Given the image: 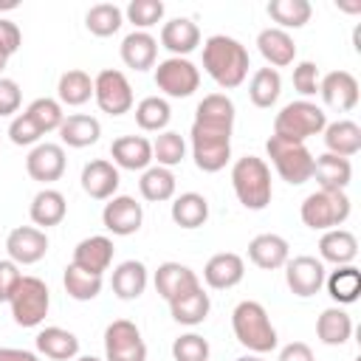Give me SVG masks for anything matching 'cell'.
<instances>
[{"mask_svg":"<svg viewBox=\"0 0 361 361\" xmlns=\"http://www.w3.org/2000/svg\"><path fill=\"white\" fill-rule=\"evenodd\" d=\"M102 223H104V228H107L110 234H116V237H130V234H135V231L141 228V223H144V209H141V203H138L135 197H130V195H116V197H110V200L104 203V209H102Z\"/></svg>","mask_w":361,"mask_h":361,"instance_id":"13","label":"cell"},{"mask_svg":"<svg viewBox=\"0 0 361 361\" xmlns=\"http://www.w3.org/2000/svg\"><path fill=\"white\" fill-rule=\"evenodd\" d=\"M20 42H23V34H20L17 23L0 17V51H3L6 56H11V54L20 51Z\"/></svg>","mask_w":361,"mask_h":361,"instance_id":"52","label":"cell"},{"mask_svg":"<svg viewBox=\"0 0 361 361\" xmlns=\"http://www.w3.org/2000/svg\"><path fill=\"white\" fill-rule=\"evenodd\" d=\"M322 133H324V147L333 155L350 158V155H355L361 149V127L355 121H350V118L330 121Z\"/></svg>","mask_w":361,"mask_h":361,"instance_id":"34","label":"cell"},{"mask_svg":"<svg viewBox=\"0 0 361 361\" xmlns=\"http://www.w3.org/2000/svg\"><path fill=\"white\" fill-rule=\"evenodd\" d=\"M56 102L59 104H68V107H79L85 102L93 99V79L90 73H85L82 68H71L59 76L56 82Z\"/></svg>","mask_w":361,"mask_h":361,"instance_id":"35","label":"cell"},{"mask_svg":"<svg viewBox=\"0 0 361 361\" xmlns=\"http://www.w3.org/2000/svg\"><path fill=\"white\" fill-rule=\"evenodd\" d=\"M209 310H212V299L203 290V285H197V288H192V290H186V293H180L178 299L169 302L172 319L178 324H186V327H195V324L206 322Z\"/></svg>","mask_w":361,"mask_h":361,"instance_id":"30","label":"cell"},{"mask_svg":"<svg viewBox=\"0 0 361 361\" xmlns=\"http://www.w3.org/2000/svg\"><path fill=\"white\" fill-rule=\"evenodd\" d=\"M350 197L347 192H327V189H319V192H310L302 206H299V217L307 228L313 231H330V228H338L347 217H350Z\"/></svg>","mask_w":361,"mask_h":361,"instance_id":"7","label":"cell"},{"mask_svg":"<svg viewBox=\"0 0 361 361\" xmlns=\"http://www.w3.org/2000/svg\"><path fill=\"white\" fill-rule=\"evenodd\" d=\"M0 8H17V0H6V3H0Z\"/></svg>","mask_w":361,"mask_h":361,"instance_id":"57","label":"cell"},{"mask_svg":"<svg viewBox=\"0 0 361 361\" xmlns=\"http://www.w3.org/2000/svg\"><path fill=\"white\" fill-rule=\"evenodd\" d=\"M79 180H82L85 195H90L93 200H110V197H116V189L121 183L118 166L113 161H107V158H96V161L85 164Z\"/></svg>","mask_w":361,"mask_h":361,"instance_id":"17","label":"cell"},{"mask_svg":"<svg viewBox=\"0 0 361 361\" xmlns=\"http://www.w3.org/2000/svg\"><path fill=\"white\" fill-rule=\"evenodd\" d=\"M324 127H327V113L316 102H307V99L288 102L274 118V135L302 141V144L310 135H319Z\"/></svg>","mask_w":361,"mask_h":361,"instance_id":"6","label":"cell"},{"mask_svg":"<svg viewBox=\"0 0 361 361\" xmlns=\"http://www.w3.org/2000/svg\"><path fill=\"white\" fill-rule=\"evenodd\" d=\"M257 48H259V54H262V59L268 62V68H288V65H293V59H296V42H293V37L288 34V31H282V28H262L259 34H257Z\"/></svg>","mask_w":361,"mask_h":361,"instance_id":"20","label":"cell"},{"mask_svg":"<svg viewBox=\"0 0 361 361\" xmlns=\"http://www.w3.org/2000/svg\"><path fill=\"white\" fill-rule=\"evenodd\" d=\"M172 118V107L164 96H147L135 104V124L147 133H164Z\"/></svg>","mask_w":361,"mask_h":361,"instance_id":"40","label":"cell"},{"mask_svg":"<svg viewBox=\"0 0 361 361\" xmlns=\"http://www.w3.org/2000/svg\"><path fill=\"white\" fill-rule=\"evenodd\" d=\"M121 62L133 71H147V68H155V59H158V39L149 34V31H130L124 39H121Z\"/></svg>","mask_w":361,"mask_h":361,"instance_id":"24","label":"cell"},{"mask_svg":"<svg viewBox=\"0 0 361 361\" xmlns=\"http://www.w3.org/2000/svg\"><path fill=\"white\" fill-rule=\"evenodd\" d=\"M175 361H209V341L197 333H183L172 341Z\"/></svg>","mask_w":361,"mask_h":361,"instance_id":"47","label":"cell"},{"mask_svg":"<svg viewBox=\"0 0 361 361\" xmlns=\"http://www.w3.org/2000/svg\"><path fill=\"white\" fill-rule=\"evenodd\" d=\"M62 285H65V293L76 302H90L102 293V276L99 274H90V271H82L79 265H68L65 274H62Z\"/></svg>","mask_w":361,"mask_h":361,"instance_id":"41","label":"cell"},{"mask_svg":"<svg viewBox=\"0 0 361 361\" xmlns=\"http://www.w3.org/2000/svg\"><path fill=\"white\" fill-rule=\"evenodd\" d=\"M73 361H102V358H96V355H76Z\"/></svg>","mask_w":361,"mask_h":361,"instance_id":"56","label":"cell"},{"mask_svg":"<svg viewBox=\"0 0 361 361\" xmlns=\"http://www.w3.org/2000/svg\"><path fill=\"white\" fill-rule=\"evenodd\" d=\"M243 276H245V262L234 251H220V254L209 257V262L203 265V279L214 290H228V288L240 285Z\"/></svg>","mask_w":361,"mask_h":361,"instance_id":"18","label":"cell"},{"mask_svg":"<svg viewBox=\"0 0 361 361\" xmlns=\"http://www.w3.org/2000/svg\"><path fill=\"white\" fill-rule=\"evenodd\" d=\"M203 68L214 79L217 87L234 90L245 82L248 68H251V56L240 39L226 37V34H212L203 42Z\"/></svg>","mask_w":361,"mask_h":361,"instance_id":"2","label":"cell"},{"mask_svg":"<svg viewBox=\"0 0 361 361\" xmlns=\"http://www.w3.org/2000/svg\"><path fill=\"white\" fill-rule=\"evenodd\" d=\"M169 214L180 228H200L209 220V200L197 192H183L172 200Z\"/></svg>","mask_w":361,"mask_h":361,"instance_id":"36","label":"cell"},{"mask_svg":"<svg viewBox=\"0 0 361 361\" xmlns=\"http://www.w3.org/2000/svg\"><path fill=\"white\" fill-rule=\"evenodd\" d=\"M231 330L237 341L254 355H265L279 344V336H276V327L271 324L268 310L254 299H243L231 310Z\"/></svg>","mask_w":361,"mask_h":361,"instance_id":"3","label":"cell"},{"mask_svg":"<svg viewBox=\"0 0 361 361\" xmlns=\"http://www.w3.org/2000/svg\"><path fill=\"white\" fill-rule=\"evenodd\" d=\"M313 14V6L307 0H271L268 3V17L279 23L276 28H302Z\"/></svg>","mask_w":361,"mask_h":361,"instance_id":"42","label":"cell"},{"mask_svg":"<svg viewBox=\"0 0 361 361\" xmlns=\"http://www.w3.org/2000/svg\"><path fill=\"white\" fill-rule=\"evenodd\" d=\"M0 361H39L37 353L20 347H0Z\"/></svg>","mask_w":361,"mask_h":361,"instance_id":"54","label":"cell"},{"mask_svg":"<svg viewBox=\"0 0 361 361\" xmlns=\"http://www.w3.org/2000/svg\"><path fill=\"white\" fill-rule=\"evenodd\" d=\"M319 254H322V262L353 265V259L358 257V240L347 228H330L319 240Z\"/></svg>","mask_w":361,"mask_h":361,"instance_id":"32","label":"cell"},{"mask_svg":"<svg viewBox=\"0 0 361 361\" xmlns=\"http://www.w3.org/2000/svg\"><path fill=\"white\" fill-rule=\"evenodd\" d=\"M124 17L135 25V31H147L164 20V3L161 0H133L124 8Z\"/></svg>","mask_w":361,"mask_h":361,"instance_id":"46","label":"cell"},{"mask_svg":"<svg viewBox=\"0 0 361 361\" xmlns=\"http://www.w3.org/2000/svg\"><path fill=\"white\" fill-rule=\"evenodd\" d=\"M37 127H39V133L45 135V133H54V130H59V124H62V118H65V113H62V104L56 102V99H48V96H39V99H34L25 110H23Z\"/></svg>","mask_w":361,"mask_h":361,"instance_id":"45","label":"cell"},{"mask_svg":"<svg viewBox=\"0 0 361 361\" xmlns=\"http://www.w3.org/2000/svg\"><path fill=\"white\" fill-rule=\"evenodd\" d=\"M319 65L316 62H310V59H305V62H299L296 68H293V87L307 99V96H316L319 93Z\"/></svg>","mask_w":361,"mask_h":361,"instance_id":"49","label":"cell"},{"mask_svg":"<svg viewBox=\"0 0 361 361\" xmlns=\"http://www.w3.org/2000/svg\"><path fill=\"white\" fill-rule=\"evenodd\" d=\"M155 87L169 99H186L200 87V71L186 56H169L155 68Z\"/></svg>","mask_w":361,"mask_h":361,"instance_id":"9","label":"cell"},{"mask_svg":"<svg viewBox=\"0 0 361 361\" xmlns=\"http://www.w3.org/2000/svg\"><path fill=\"white\" fill-rule=\"evenodd\" d=\"M20 102H23V93H20V85L14 79H3L0 76V116H11L20 110Z\"/></svg>","mask_w":361,"mask_h":361,"instance_id":"50","label":"cell"},{"mask_svg":"<svg viewBox=\"0 0 361 361\" xmlns=\"http://www.w3.org/2000/svg\"><path fill=\"white\" fill-rule=\"evenodd\" d=\"M197 285H200V279L189 265H180V262L169 259V262H161L158 271H155V290L166 302L178 299L180 293H186V290H192Z\"/></svg>","mask_w":361,"mask_h":361,"instance_id":"22","label":"cell"},{"mask_svg":"<svg viewBox=\"0 0 361 361\" xmlns=\"http://www.w3.org/2000/svg\"><path fill=\"white\" fill-rule=\"evenodd\" d=\"M265 152L276 169V175L290 183V186H299L305 180L313 178V155L310 149L302 144V141H290V138H282V135H271L265 141Z\"/></svg>","mask_w":361,"mask_h":361,"instance_id":"5","label":"cell"},{"mask_svg":"<svg viewBox=\"0 0 361 361\" xmlns=\"http://www.w3.org/2000/svg\"><path fill=\"white\" fill-rule=\"evenodd\" d=\"M234 102L226 93H209L195 110L192 121V158L203 172H220L231 158Z\"/></svg>","mask_w":361,"mask_h":361,"instance_id":"1","label":"cell"},{"mask_svg":"<svg viewBox=\"0 0 361 361\" xmlns=\"http://www.w3.org/2000/svg\"><path fill=\"white\" fill-rule=\"evenodd\" d=\"M20 265L11 259H0V302H8L17 282H20Z\"/></svg>","mask_w":361,"mask_h":361,"instance_id":"51","label":"cell"},{"mask_svg":"<svg viewBox=\"0 0 361 361\" xmlns=\"http://www.w3.org/2000/svg\"><path fill=\"white\" fill-rule=\"evenodd\" d=\"M8 305L20 327H39L51 307V290L39 276H20Z\"/></svg>","mask_w":361,"mask_h":361,"instance_id":"8","label":"cell"},{"mask_svg":"<svg viewBox=\"0 0 361 361\" xmlns=\"http://www.w3.org/2000/svg\"><path fill=\"white\" fill-rule=\"evenodd\" d=\"M6 251H8V259L11 262H17V265H34V262H39L45 257L48 237L37 226H17L6 237Z\"/></svg>","mask_w":361,"mask_h":361,"instance_id":"14","label":"cell"},{"mask_svg":"<svg viewBox=\"0 0 361 361\" xmlns=\"http://www.w3.org/2000/svg\"><path fill=\"white\" fill-rule=\"evenodd\" d=\"M6 62H8V56L0 51V73H3V68H6Z\"/></svg>","mask_w":361,"mask_h":361,"instance_id":"58","label":"cell"},{"mask_svg":"<svg viewBox=\"0 0 361 361\" xmlns=\"http://www.w3.org/2000/svg\"><path fill=\"white\" fill-rule=\"evenodd\" d=\"M248 259L262 271H276L290 259V245L279 234H257L248 243Z\"/></svg>","mask_w":361,"mask_h":361,"instance_id":"23","label":"cell"},{"mask_svg":"<svg viewBox=\"0 0 361 361\" xmlns=\"http://www.w3.org/2000/svg\"><path fill=\"white\" fill-rule=\"evenodd\" d=\"M37 353L51 361H73L79 355V338L65 327H42L37 333Z\"/></svg>","mask_w":361,"mask_h":361,"instance_id":"31","label":"cell"},{"mask_svg":"<svg viewBox=\"0 0 361 361\" xmlns=\"http://www.w3.org/2000/svg\"><path fill=\"white\" fill-rule=\"evenodd\" d=\"M313 178L319 180V189L344 192L350 186V180H353V164H350V158L324 152V155H319L313 161Z\"/></svg>","mask_w":361,"mask_h":361,"instance_id":"26","label":"cell"},{"mask_svg":"<svg viewBox=\"0 0 361 361\" xmlns=\"http://www.w3.org/2000/svg\"><path fill=\"white\" fill-rule=\"evenodd\" d=\"M110 155L116 166L144 172L152 164V141H147L144 135H118L110 144Z\"/></svg>","mask_w":361,"mask_h":361,"instance_id":"21","label":"cell"},{"mask_svg":"<svg viewBox=\"0 0 361 361\" xmlns=\"http://www.w3.org/2000/svg\"><path fill=\"white\" fill-rule=\"evenodd\" d=\"M282 268H285V282H288L293 296L307 299V296H316L324 288V276H327L324 262L310 257V254H299V257L288 259Z\"/></svg>","mask_w":361,"mask_h":361,"instance_id":"12","label":"cell"},{"mask_svg":"<svg viewBox=\"0 0 361 361\" xmlns=\"http://www.w3.org/2000/svg\"><path fill=\"white\" fill-rule=\"evenodd\" d=\"M104 361H147V344L135 322L116 319L104 327Z\"/></svg>","mask_w":361,"mask_h":361,"instance_id":"11","label":"cell"},{"mask_svg":"<svg viewBox=\"0 0 361 361\" xmlns=\"http://www.w3.org/2000/svg\"><path fill=\"white\" fill-rule=\"evenodd\" d=\"M231 186L237 200L251 209V212H262L271 197H274V183H271V169L262 158L257 155H243L234 161L231 166Z\"/></svg>","mask_w":361,"mask_h":361,"instance_id":"4","label":"cell"},{"mask_svg":"<svg viewBox=\"0 0 361 361\" xmlns=\"http://www.w3.org/2000/svg\"><path fill=\"white\" fill-rule=\"evenodd\" d=\"M56 133H59V138H62L65 147L82 149V147H90V144L99 141L102 124H99V118H93L87 113H71V116L62 118V124H59Z\"/></svg>","mask_w":361,"mask_h":361,"instance_id":"28","label":"cell"},{"mask_svg":"<svg viewBox=\"0 0 361 361\" xmlns=\"http://www.w3.org/2000/svg\"><path fill=\"white\" fill-rule=\"evenodd\" d=\"M186 158V141L180 133L175 130H164L158 133V138L152 141V161H158V166H178Z\"/></svg>","mask_w":361,"mask_h":361,"instance_id":"44","label":"cell"},{"mask_svg":"<svg viewBox=\"0 0 361 361\" xmlns=\"http://www.w3.org/2000/svg\"><path fill=\"white\" fill-rule=\"evenodd\" d=\"M65 166H68V161H65L62 144H51V141L31 147V152L25 158V172L31 175V180H39V183L59 180L65 175Z\"/></svg>","mask_w":361,"mask_h":361,"instance_id":"15","label":"cell"},{"mask_svg":"<svg viewBox=\"0 0 361 361\" xmlns=\"http://www.w3.org/2000/svg\"><path fill=\"white\" fill-rule=\"evenodd\" d=\"M276 361H316V358H313V350L305 341H290V344H285L279 350Z\"/></svg>","mask_w":361,"mask_h":361,"instance_id":"53","label":"cell"},{"mask_svg":"<svg viewBox=\"0 0 361 361\" xmlns=\"http://www.w3.org/2000/svg\"><path fill=\"white\" fill-rule=\"evenodd\" d=\"M138 189H141V197L149 200V203H164L175 195V175L172 169L166 166H147L141 172V180H138Z\"/></svg>","mask_w":361,"mask_h":361,"instance_id":"38","label":"cell"},{"mask_svg":"<svg viewBox=\"0 0 361 361\" xmlns=\"http://www.w3.org/2000/svg\"><path fill=\"white\" fill-rule=\"evenodd\" d=\"M282 93V76L279 71L274 68H257L251 82H248V99L257 104V107H274L276 99Z\"/></svg>","mask_w":361,"mask_h":361,"instance_id":"39","label":"cell"},{"mask_svg":"<svg viewBox=\"0 0 361 361\" xmlns=\"http://www.w3.org/2000/svg\"><path fill=\"white\" fill-rule=\"evenodd\" d=\"M147 282H149V274H147V265L141 259H124L113 268V293L124 302H133L138 299L144 290H147Z\"/></svg>","mask_w":361,"mask_h":361,"instance_id":"27","label":"cell"},{"mask_svg":"<svg viewBox=\"0 0 361 361\" xmlns=\"http://www.w3.org/2000/svg\"><path fill=\"white\" fill-rule=\"evenodd\" d=\"M8 138H11V144H17V147H37L39 138H42V133H39V127H37L25 113H17V116L11 118V124H8Z\"/></svg>","mask_w":361,"mask_h":361,"instance_id":"48","label":"cell"},{"mask_svg":"<svg viewBox=\"0 0 361 361\" xmlns=\"http://www.w3.org/2000/svg\"><path fill=\"white\" fill-rule=\"evenodd\" d=\"M113 240L104 237V234H93V237H85L76 243L73 248V265H79L82 271H90V274H104L113 262Z\"/></svg>","mask_w":361,"mask_h":361,"instance_id":"19","label":"cell"},{"mask_svg":"<svg viewBox=\"0 0 361 361\" xmlns=\"http://www.w3.org/2000/svg\"><path fill=\"white\" fill-rule=\"evenodd\" d=\"M316 336L327 347H341L353 336V319L341 307H324L316 319Z\"/></svg>","mask_w":361,"mask_h":361,"instance_id":"33","label":"cell"},{"mask_svg":"<svg viewBox=\"0 0 361 361\" xmlns=\"http://www.w3.org/2000/svg\"><path fill=\"white\" fill-rule=\"evenodd\" d=\"M324 288L333 302L353 305L361 293V271L355 265H336V271H330V276H324Z\"/></svg>","mask_w":361,"mask_h":361,"instance_id":"37","label":"cell"},{"mask_svg":"<svg viewBox=\"0 0 361 361\" xmlns=\"http://www.w3.org/2000/svg\"><path fill=\"white\" fill-rule=\"evenodd\" d=\"M93 99L102 113L107 116H124L133 110V87L127 76L116 68H104L93 79Z\"/></svg>","mask_w":361,"mask_h":361,"instance_id":"10","label":"cell"},{"mask_svg":"<svg viewBox=\"0 0 361 361\" xmlns=\"http://www.w3.org/2000/svg\"><path fill=\"white\" fill-rule=\"evenodd\" d=\"M319 93L330 110L347 113L358 104V79L350 71H330L319 79Z\"/></svg>","mask_w":361,"mask_h":361,"instance_id":"16","label":"cell"},{"mask_svg":"<svg viewBox=\"0 0 361 361\" xmlns=\"http://www.w3.org/2000/svg\"><path fill=\"white\" fill-rule=\"evenodd\" d=\"M124 23V11L116 3H96L85 14V25L93 37H113Z\"/></svg>","mask_w":361,"mask_h":361,"instance_id":"43","label":"cell"},{"mask_svg":"<svg viewBox=\"0 0 361 361\" xmlns=\"http://www.w3.org/2000/svg\"><path fill=\"white\" fill-rule=\"evenodd\" d=\"M161 45L172 56H186L200 45V28L189 17H175L161 28Z\"/></svg>","mask_w":361,"mask_h":361,"instance_id":"25","label":"cell"},{"mask_svg":"<svg viewBox=\"0 0 361 361\" xmlns=\"http://www.w3.org/2000/svg\"><path fill=\"white\" fill-rule=\"evenodd\" d=\"M234 361H265V358H262V355H254V353H251V355H240V358H234Z\"/></svg>","mask_w":361,"mask_h":361,"instance_id":"55","label":"cell"},{"mask_svg":"<svg viewBox=\"0 0 361 361\" xmlns=\"http://www.w3.org/2000/svg\"><path fill=\"white\" fill-rule=\"evenodd\" d=\"M28 214L34 220V226H42V228H51V226H59L68 214V200L59 189H39L34 197H31V206H28Z\"/></svg>","mask_w":361,"mask_h":361,"instance_id":"29","label":"cell"}]
</instances>
